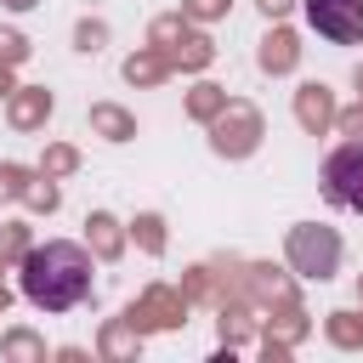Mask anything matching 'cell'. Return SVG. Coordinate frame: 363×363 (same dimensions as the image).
Returning <instances> with one entry per match:
<instances>
[{"label": "cell", "instance_id": "6da1fadb", "mask_svg": "<svg viewBox=\"0 0 363 363\" xmlns=\"http://www.w3.org/2000/svg\"><path fill=\"white\" fill-rule=\"evenodd\" d=\"M91 278H96V261L85 244H68V238H51L40 250L23 255V295L45 312H68L91 295Z\"/></svg>", "mask_w": 363, "mask_h": 363}, {"label": "cell", "instance_id": "7a4b0ae2", "mask_svg": "<svg viewBox=\"0 0 363 363\" xmlns=\"http://www.w3.org/2000/svg\"><path fill=\"white\" fill-rule=\"evenodd\" d=\"M323 199L363 216V136L340 142V147L323 159Z\"/></svg>", "mask_w": 363, "mask_h": 363}, {"label": "cell", "instance_id": "3957f363", "mask_svg": "<svg viewBox=\"0 0 363 363\" xmlns=\"http://www.w3.org/2000/svg\"><path fill=\"white\" fill-rule=\"evenodd\" d=\"M306 23L335 45H363V0H301Z\"/></svg>", "mask_w": 363, "mask_h": 363}]
</instances>
